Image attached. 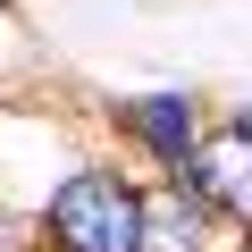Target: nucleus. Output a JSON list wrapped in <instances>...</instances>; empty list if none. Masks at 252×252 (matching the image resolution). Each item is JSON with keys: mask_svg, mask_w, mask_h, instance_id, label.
Segmentation results:
<instances>
[{"mask_svg": "<svg viewBox=\"0 0 252 252\" xmlns=\"http://www.w3.org/2000/svg\"><path fill=\"white\" fill-rule=\"evenodd\" d=\"M235 126H244V135H252V109H244V118H235Z\"/></svg>", "mask_w": 252, "mask_h": 252, "instance_id": "6", "label": "nucleus"}, {"mask_svg": "<svg viewBox=\"0 0 252 252\" xmlns=\"http://www.w3.org/2000/svg\"><path fill=\"white\" fill-rule=\"evenodd\" d=\"M185 177H193V193H202V202H219V210L252 219V135H244V126L210 135V143L185 160Z\"/></svg>", "mask_w": 252, "mask_h": 252, "instance_id": "2", "label": "nucleus"}, {"mask_svg": "<svg viewBox=\"0 0 252 252\" xmlns=\"http://www.w3.org/2000/svg\"><path fill=\"white\" fill-rule=\"evenodd\" d=\"M143 252H202V219H193L177 193L143 202Z\"/></svg>", "mask_w": 252, "mask_h": 252, "instance_id": "4", "label": "nucleus"}, {"mask_svg": "<svg viewBox=\"0 0 252 252\" xmlns=\"http://www.w3.org/2000/svg\"><path fill=\"white\" fill-rule=\"evenodd\" d=\"M126 126L160 152V160H185V143H193V101H177V93H152V101H135L126 109Z\"/></svg>", "mask_w": 252, "mask_h": 252, "instance_id": "3", "label": "nucleus"}, {"mask_svg": "<svg viewBox=\"0 0 252 252\" xmlns=\"http://www.w3.org/2000/svg\"><path fill=\"white\" fill-rule=\"evenodd\" d=\"M0 252H9V219H0Z\"/></svg>", "mask_w": 252, "mask_h": 252, "instance_id": "5", "label": "nucleus"}, {"mask_svg": "<svg viewBox=\"0 0 252 252\" xmlns=\"http://www.w3.org/2000/svg\"><path fill=\"white\" fill-rule=\"evenodd\" d=\"M51 244L59 252H143V193L109 168H76L51 193Z\"/></svg>", "mask_w": 252, "mask_h": 252, "instance_id": "1", "label": "nucleus"}]
</instances>
